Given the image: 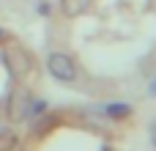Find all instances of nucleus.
<instances>
[{
	"label": "nucleus",
	"instance_id": "obj_4",
	"mask_svg": "<svg viewBox=\"0 0 156 151\" xmlns=\"http://www.w3.org/2000/svg\"><path fill=\"white\" fill-rule=\"evenodd\" d=\"M90 8V0H60V11L66 17H80Z\"/></svg>",
	"mask_w": 156,
	"mask_h": 151
},
{
	"label": "nucleus",
	"instance_id": "obj_5",
	"mask_svg": "<svg viewBox=\"0 0 156 151\" xmlns=\"http://www.w3.org/2000/svg\"><path fill=\"white\" fill-rule=\"evenodd\" d=\"M99 113H104L107 118H126V116L132 113V107L123 105V102H110V105H101Z\"/></svg>",
	"mask_w": 156,
	"mask_h": 151
},
{
	"label": "nucleus",
	"instance_id": "obj_2",
	"mask_svg": "<svg viewBox=\"0 0 156 151\" xmlns=\"http://www.w3.org/2000/svg\"><path fill=\"white\" fill-rule=\"evenodd\" d=\"M3 63H5L11 80H22V77L30 72V61H27V55H25L19 47H5V50H3Z\"/></svg>",
	"mask_w": 156,
	"mask_h": 151
},
{
	"label": "nucleus",
	"instance_id": "obj_6",
	"mask_svg": "<svg viewBox=\"0 0 156 151\" xmlns=\"http://www.w3.org/2000/svg\"><path fill=\"white\" fill-rule=\"evenodd\" d=\"M49 11H52L49 3H38V14H41V17H49Z\"/></svg>",
	"mask_w": 156,
	"mask_h": 151
},
{
	"label": "nucleus",
	"instance_id": "obj_7",
	"mask_svg": "<svg viewBox=\"0 0 156 151\" xmlns=\"http://www.w3.org/2000/svg\"><path fill=\"white\" fill-rule=\"evenodd\" d=\"M148 91H151V94L156 96V80H151V85H148Z\"/></svg>",
	"mask_w": 156,
	"mask_h": 151
},
{
	"label": "nucleus",
	"instance_id": "obj_8",
	"mask_svg": "<svg viewBox=\"0 0 156 151\" xmlns=\"http://www.w3.org/2000/svg\"><path fill=\"white\" fill-rule=\"evenodd\" d=\"M3 39H5V30H3V28H0V44H3Z\"/></svg>",
	"mask_w": 156,
	"mask_h": 151
},
{
	"label": "nucleus",
	"instance_id": "obj_3",
	"mask_svg": "<svg viewBox=\"0 0 156 151\" xmlns=\"http://www.w3.org/2000/svg\"><path fill=\"white\" fill-rule=\"evenodd\" d=\"M38 110H44V102H33L27 94H16L14 105H11V121H22V118H27L30 113H38Z\"/></svg>",
	"mask_w": 156,
	"mask_h": 151
},
{
	"label": "nucleus",
	"instance_id": "obj_1",
	"mask_svg": "<svg viewBox=\"0 0 156 151\" xmlns=\"http://www.w3.org/2000/svg\"><path fill=\"white\" fill-rule=\"evenodd\" d=\"M47 69L55 80L60 83H74L77 80V63L66 55V52H49L47 55Z\"/></svg>",
	"mask_w": 156,
	"mask_h": 151
}]
</instances>
